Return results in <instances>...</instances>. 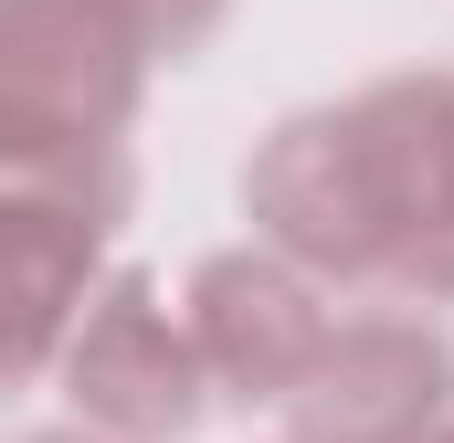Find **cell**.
Masks as SVG:
<instances>
[{
	"label": "cell",
	"instance_id": "cell-5",
	"mask_svg": "<svg viewBox=\"0 0 454 443\" xmlns=\"http://www.w3.org/2000/svg\"><path fill=\"white\" fill-rule=\"evenodd\" d=\"M454 391V348L412 317H359L328 338L317 380L286 401L296 443H434V412Z\"/></svg>",
	"mask_w": 454,
	"mask_h": 443
},
{
	"label": "cell",
	"instance_id": "cell-1",
	"mask_svg": "<svg viewBox=\"0 0 454 443\" xmlns=\"http://www.w3.org/2000/svg\"><path fill=\"white\" fill-rule=\"evenodd\" d=\"M243 201L317 285L454 296V74H391L339 116L275 127Z\"/></svg>",
	"mask_w": 454,
	"mask_h": 443
},
{
	"label": "cell",
	"instance_id": "cell-8",
	"mask_svg": "<svg viewBox=\"0 0 454 443\" xmlns=\"http://www.w3.org/2000/svg\"><path fill=\"white\" fill-rule=\"evenodd\" d=\"M434 443H454V423H444V433H434Z\"/></svg>",
	"mask_w": 454,
	"mask_h": 443
},
{
	"label": "cell",
	"instance_id": "cell-4",
	"mask_svg": "<svg viewBox=\"0 0 454 443\" xmlns=\"http://www.w3.org/2000/svg\"><path fill=\"white\" fill-rule=\"evenodd\" d=\"M191 338H201V369L232 401H296L317 380L339 317L317 307V285L286 253H212L191 275Z\"/></svg>",
	"mask_w": 454,
	"mask_h": 443
},
{
	"label": "cell",
	"instance_id": "cell-6",
	"mask_svg": "<svg viewBox=\"0 0 454 443\" xmlns=\"http://www.w3.org/2000/svg\"><path fill=\"white\" fill-rule=\"evenodd\" d=\"M116 11H127V21H137V43H148V53H169V64L223 21V0H116Z\"/></svg>",
	"mask_w": 454,
	"mask_h": 443
},
{
	"label": "cell",
	"instance_id": "cell-2",
	"mask_svg": "<svg viewBox=\"0 0 454 443\" xmlns=\"http://www.w3.org/2000/svg\"><path fill=\"white\" fill-rule=\"evenodd\" d=\"M137 21L116 0H11L0 11V127L11 148H116L137 106Z\"/></svg>",
	"mask_w": 454,
	"mask_h": 443
},
{
	"label": "cell",
	"instance_id": "cell-7",
	"mask_svg": "<svg viewBox=\"0 0 454 443\" xmlns=\"http://www.w3.org/2000/svg\"><path fill=\"white\" fill-rule=\"evenodd\" d=\"M43 443H85V433H43Z\"/></svg>",
	"mask_w": 454,
	"mask_h": 443
},
{
	"label": "cell",
	"instance_id": "cell-3",
	"mask_svg": "<svg viewBox=\"0 0 454 443\" xmlns=\"http://www.w3.org/2000/svg\"><path fill=\"white\" fill-rule=\"evenodd\" d=\"M201 380H212L201 338H191V317L159 307L148 275H116L64 348V391L106 443H180L201 423Z\"/></svg>",
	"mask_w": 454,
	"mask_h": 443
}]
</instances>
